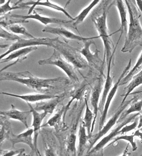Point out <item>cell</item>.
Wrapping results in <instances>:
<instances>
[{
	"instance_id": "obj_18",
	"label": "cell",
	"mask_w": 142,
	"mask_h": 156,
	"mask_svg": "<svg viewBox=\"0 0 142 156\" xmlns=\"http://www.w3.org/2000/svg\"><path fill=\"white\" fill-rule=\"evenodd\" d=\"M20 5L22 6H29L30 5H32V6L30 8L27 15L31 14L32 11L35 9V6H45L47 8H50L51 9L56 10V11L62 12V13H64L67 17L71 19V20L73 21L74 19V18L72 17V16H71L69 14V13L65 10V8L61 7L60 5L53 4L50 1H49L48 0H46L45 1H39V0L38 1H29L26 2H22Z\"/></svg>"
},
{
	"instance_id": "obj_12",
	"label": "cell",
	"mask_w": 142,
	"mask_h": 156,
	"mask_svg": "<svg viewBox=\"0 0 142 156\" xmlns=\"http://www.w3.org/2000/svg\"><path fill=\"white\" fill-rule=\"evenodd\" d=\"M42 31L45 33H49L53 34L58 35L66 39H71V40H74V41H83V42H85L87 40H90L94 38L96 39V38H99V36L95 37H91V38H85L82 36L75 34L72 31L69 30L62 27H53L50 26H46L43 29Z\"/></svg>"
},
{
	"instance_id": "obj_13",
	"label": "cell",
	"mask_w": 142,
	"mask_h": 156,
	"mask_svg": "<svg viewBox=\"0 0 142 156\" xmlns=\"http://www.w3.org/2000/svg\"><path fill=\"white\" fill-rule=\"evenodd\" d=\"M93 44H95L94 42L90 39L87 40L84 42V47L82 48L81 50H79V52L82 54L83 56L85 57L86 61L88 62L89 65L93 66L95 68H99L100 69V62L103 63L99 58V51L98 50L97 48H96L95 51L92 52L91 51L90 47L91 45Z\"/></svg>"
},
{
	"instance_id": "obj_16",
	"label": "cell",
	"mask_w": 142,
	"mask_h": 156,
	"mask_svg": "<svg viewBox=\"0 0 142 156\" xmlns=\"http://www.w3.org/2000/svg\"><path fill=\"white\" fill-rule=\"evenodd\" d=\"M37 48H38L37 46H32V47L21 48V49H19L14 52H12L7 57L3 58L2 59H1V63H6V62H8L9 61H12L14 59H17L14 62L5 67L4 69H2L1 70V72H2L5 69H7L8 68H9L12 66L16 65L18 63H21L22 62V61L26 59L27 58L26 56L28 54H29L30 52L33 51L37 50Z\"/></svg>"
},
{
	"instance_id": "obj_33",
	"label": "cell",
	"mask_w": 142,
	"mask_h": 156,
	"mask_svg": "<svg viewBox=\"0 0 142 156\" xmlns=\"http://www.w3.org/2000/svg\"><path fill=\"white\" fill-rule=\"evenodd\" d=\"M135 136V135L133 133V134H131V135H129V136H128V135H122V136H120L116 137L114 140V141H112L110 144H108L107 147H108V146H110V145H111L112 144H114L116 143V142H118L119 140H125V141H128L131 145L133 151H135L136 150H137L138 147H137V144L133 140Z\"/></svg>"
},
{
	"instance_id": "obj_40",
	"label": "cell",
	"mask_w": 142,
	"mask_h": 156,
	"mask_svg": "<svg viewBox=\"0 0 142 156\" xmlns=\"http://www.w3.org/2000/svg\"><path fill=\"white\" fill-rule=\"evenodd\" d=\"M134 134L135 135V136H137V137H138L139 138L141 139V141H142V132L140 130L138 129V130L134 133Z\"/></svg>"
},
{
	"instance_id": "obj_15",
	"label": "cell",
	"mask_w": 142,
	"mask_h": 156,
	"mask_svg": "<svg viewBox=\"0 0 142 156\" xmlns=\"http://www.w3.org/2000/svg\"><path fill=\"white\" fill-rule=\"evenodd\" d=\"M34 134V129L32 128L27 129V130L22 132L18 135H15L12 132L9 134L8 140L12 143V146L14 147L16 144L24 143L27 145L31 149L32 151L35 153L34 139L32 138V135Z\"/></svg>"
},
{
	"instance_id": "obj_38",
	"label": "cell",
	"mask_w": 142,
	"mask_h": 156,
	"mask_svg": "<svg viewBox=\"0 0 142 156\" xmlns=\"http://www.w3.org/2000/svg\"><path fill=\"white\" fill-rule=\"evenodd\" d=\"M45 156H57L54 148L50 145L46 144L45 147Z\"/></svg>"
},
{
	"instance_id": "obj_23",
	"label": "cell",
	"mask_w": 142,
	"mask_h": 156,
	"mask_svg": "<svg viewBox=\"0 0 142 156\" xmlns=\"http://www.w3.org/2000/svg\"><path fill=\"white\" fill-rule=\"evenodd\" d=\"M86 127L83 122L81 123L78 130L79 144L78 147L77 156H83L86 147H88L89 137L86 133Z\"/></svg>"
},
{
	"instance_id": "obj_48",
	"label": "cell",
	"mask_w": 142,
	"mask_h": 156,
	"mask_svg": "<svg viewBox=\"0 0 142 156\" xmlns=\"http://www.w3.org/2000/svg\"><path fill=\"white\" fill-rule=\"evenodd\" d=\"M39 156H41V155L39 154Z\"/></svg>"
},
{
	"instance_id": "obj_36",
	"label": "cell",
	"mask_w": 142,
	"mask_h": 156,
	"mask_svg": "<svg viewBox=\"0 0 142 156\" xmlns=\"http://www.w3.org/2000/svg\"><path fill=\"white\" fill-rule=\"evenodd\" d=\"M138 123H139V117H137L135 119L134 122L131 124V125H126L124 126L121 130L118 132V135H123V134L129 132L131 130L135 129L138 126Z\"/></svg>"
},
{
	"instance_id": "obj_8",
	"label": "cell",
	"mask_w": 142,
	"mask_h": 156,
	"mask_svg": "<svg viewBox=\"0 0 142 156\" xmlns=\"http://www.w3.org/2000/svg\"><path fill=\"white\" fill-rule=\"evenodd\" d=\"M54 40V38H35V39H25L24 38H20L17 41L14 43L9 45L8 48H9L8 50L4 54H2L0 56V59H2L8 54H11L16 50H18L21 48H29L32 46H47V47L52 46V42Z\"/></svg>"
},
{
	"instance_id": "obj_46",
	"label": "cell",
	"mask_w": 142,
	"mask_h": 156,
	"mask_svg": "<svg viewBox=\"0 0 142 156\" xmlns=\"http://www.w3.org/2000/svg\"><path fill=\"white\" fill-rule=\"evenodd\" d=\"M33 153H31V154H30L29 155H28L27 156H33Z\"/></svg>"
},
{
	"instance_id": "obj_30",
	"label": "cell",
	"mask_w": 142,
	"mask_h": 156,
	"mask_svg": "<svg viewBox=\"0 0 142 156\" xmlns=\"http://www.w3.org/2000/svg\"><path fill=\"white\" fill-rule=\"evenodd\" d=\"M142 66V52L140 53V55L139 56L138 61L137 62V63H135V65L133 66V69H131L128 74H127V75L123 78L119 86H122L127 84V83L129 82L132 78H133V76L135 75L136 74L139 73V71L141 69V67Z\"/></svg>"
},
{
	"instance_id": "obj_44",
	"label": "cell",
	"mask_w": 142,
	"mask_h": 156,
	"mask_svg": "<svg viewBox=\"0 0 142 156\" xmlns=\"http://www.w3.org/2000/svg\"><path fill=\"white\" fill-rule=\"evenodd\" d=\"M138 93H142V91H138V92H136L133 93L131 94H138Z\"/></svg>"
},
{
	"instance_id": "obj_20",
	"label": "cell",
	"mask_w": 142,
	"mask_h": 156,
	"mask_svg": "<svg viewBox=\"0 0 142 156\" xmlns=\"http://www.w3.org/2000/svg\"><path fill=\"white\" fill-rule=\"evenodd\" d=\"M66 94L58 95L54 99L47 100L46 101H42L36 103V107L35 109L39 112V111H43L47 113V114H52L57 105L60 103L62 100L65 99Z\"/></svg>"
},
{
	"instance_id": "obj_17",
	"label": "cell",
	"mask_w": 142,
	"mask_h": 156,
	"mask_svg": "<svg viewBox=\"0 0 142 156\" xmlns=\"http://www.w3.org/2000/svg\"><path fill=\"white\" fill-rule=\"evenodd\" d=\"M120 39H121L120 38H119V40H118V42L116 44V46L115 47V49L114 50V52H113V54H112V56H111V58H110V59L109 60V62H108V65H107V76H106V81H105V83H104V87L103 94H102V98H101V99H100V101L99 102V110L101 113L103 112L104 106V104H105L106 101V99H107L108 95L110 90H111L112 83H113V78L111 76L110 73H111V65H112V59L114 58V56L115 52V51H116L117 46L118 44V43H119Z\"/></svg>"
},
{
	"instance_id": "obj_25",
	"label": "cell",
	"mask_w": 142,
	"mask_h": 156,
	"mask_svg": "<svg viewBox=\"0 0 142 156\" xmlns=\"http://www.w3.org/2000/svg\"><path fill=\"white\" fill-rule=\"evenodd\" d=\"M129 108L127 110H125L119 117L118 122H123L126 119L127 116L134 112L140 113L142 111V99H140L139 96H135L132 103H131Z\"/></svg>"
},
{
	"instance_id": "obj_37",
	"label": "cell",
	"mask_w": 142,
	"mask_h": 156,
	"mask_svg": "<svg viewBox=\"0 0 142 156\" xmlns=\"http://www.w3.org/2000/svg\"><path fill=\"white\" fill-rule=\"evenodd\" d=\"M24 149H20L16 151H1V156H16L22 151Z\"/></svg>"
},
{
	"instance_id": "obj_49",
	"label": "cell",
	"mask_w": 142,
	"mask_h": 156,
	"mask_svg": "<svg viewBox=\"0 0 142 156\" xmlns=\"http://www.w3.org/2000/svg\"><path fill=\"white\" fill-rule=\"evenodd\" d=\"M140 156H142V154H141V155H140Z\"/></svg>"
},
{
	"instance_id": "obj_43",
	"label": "cell",
	"mask_w": 142,
	"mask_h": 156,
	"mask_svg": "<svg viewBox=\"0 0 142 156\" xmlns=\"http://www.w3.org/2000/svg\"><path fill=\"white\" fill-rule=\"evenodd\" d=\"M28 155H27L26 153H25V149H24L23 150H22V151L21 153H20L19 154H18L17 155H16V156H27Z\"/></svg>"
},
{
	"instance_id": "obj_29",
	"label": "cell",
	"mask_w": 142,
	"mask_h": 156,
	"mask_svg": "<svg viewBox=\"0 0 142 156\" xmlns=\"http://www.w3.org/2000/svg\"><path fill=\"white\" fill-rule=\"evenodd\" d=\"M85 101L86 104V111H85V115L84 116V119L82 122H83L85 124V126L87 130V133L88 134L90 139L91 136V126H92V124L94 120V115L93 112H92L89 108L88 102L86 98H85Z\"/></svg>"
},
{
	"instance_id": "obj_3",
	"label": "cell",
	"mask_w": 142,
	"mask_h": 156,
	"mask_svg": "<svg viewBox=\"0 0 142 156\" xmlns=\"http://www.w3.org/2000/svg\"><path fill=\"white\" fill-rule=\"evenodd\" d=\"M107 12L108 9L105 7L103 9V12L100 15H98L97 16H92V20L99 34V37L102 40L104 43V53L103 62L104 64L106 61L107 65L115 49V47L111 38L112 34H109V31L107 25Z\"/></svg>"
},
{
	"instance_id": "obj_9",
	"label": "cell",
	"mask_w": 142,
	"mask_h": 156,
	"mask_svg": "<svg viewBox=\"0 0 142 156\" xmlns=\"http://www.w3.org/2000/svg\"><path fill=\"white\" fill-rule=\"evenodd\" d=\"M131 67V59H130L129 62L128 63V65L125 67V69L123 70V71L122 72L121 76H119V78L118 79L116 83L114 84V86L111 88V90H110L108 95L107 99H106V103H105L104 106L103 112L101 113L102 116L100 117V121H99V131L101 130L104 126V123L106 122V117H107V115L108 111V109H109L110 106V104H111V103L112 101V99H114V97L115 96V94H116L117 90L118 89V87L120 86L119 84H120L121 80L125 78V76L127 75V74L129 73V71Z\"/></svg>"
},
{
	"instance_id": "obj_28",
	"label": "cell",
	"mask_w": 142,
	"mask_h": 156,
	"mask_svg": "<svg viewBox=\"0 0 142 156\" xmlns=\"http://www.w3.org/2000/svg\"><path fill=\"white\" fill-rule=\"evenodd\" d=\"M74 129H75V128L72 129L70 134L67 136V137L65 141V146L67 152L70 153L72 156H77V136Z\"/></svg>"
},
{
	"instance_id": "obj_42",
	"label": "cell",
	"mask_w": 142,
	"mask_h": 156,
	"mask_svg": "<svg viewBox=\"0 0 142 156\" xmlns=\"http://www.w3.org/2000/svg\"><path fill=\"white\" fill-rule=\"evenodd\" d=\"M129 144H127V147H126V149H125V151L123 152V153L121 156H128L129 154Z\"/></svg>"
},
{
	"instance_id": "obj_24",
	"label": "cell",
	"mask_w": 142,
	"mask_h": 156,
	"mask_svg": "<svg viewBox=\"0 0 142 156\" xmlns=\"http://www.w3.org/2000/svg\"><path fill=\"white\" fill-rule=\"evenodd\" d=\"M142 84V69L140 70L137 74L134 75L133 78H132L131 80L130 81L129 84L126 87H125V90H123V94L121 95L122 97H123V99L121 103H123L126 101L127 98L128 96L131 94V92L136 87L139 86Z\"/></svg>"
},
{
	"instance_id": "obj_11",
	"label": "cell",
	"mask_w": 142,
	"mask_h": 156,
	"mask_svg": "<svg viewBox=\"0 0 142 156\" xmlns=\"http://www.w3.org/2000/svg\"><path fill=\"white\" fill-rule=\"evenodd\" d=\"M103 84H104V79L102 77H100L98 80L96 81L94 87L91 90L90 96V102L91 105L93 108V113H94V120L91 126V133L93 132L94 129V126L95 124V122L96 120L98 112L99 111V98L101 94V92L103 88Z\"/></svg>"
},
{
	"instance_id": "obj_21",
	"label": "cell",
	"mask_w": 142,
	"mask_h": 156,
	"mask_svg": "<svg viewBox=\"0 0 142 156\" xmlns=\"http://www.w3.org/2000/svg\"><path fill=\"white\" fill-rule=\"evenodd\" d=\"M2 95L10 96L15 98H17L21 99L22 100L25 101L27 104H31L33 103H38V101H42L43 100H50L52 99H54L58 95H54L52 94H33V95H16L6 92H1Z\"/></svg>"
},
{
	"instance_id": "obj_34",
	"label": "cell",
	"mask_w": 142,
	"mask_h": 156,
	"mask_svg": "<svg viewBox=\"0 0 142 156\" xmlns=\"http://www.w3.org/2000/svg\"><path fill=\"white\" fill-rule=\"evenodd\" d=\"M11 1H8L5 4L3 5H1L0 7V15L1 17L5 14L6 13H8L10 11L18 9H30V6H22L20 5H14L13 6H10L9 4L10 3Z\"/></svg>"
},
{
	"instance_id": "obj_27",
	"label": "cell",
	"mask_w": 142,
	"mask_h": 156,
	"mask_svg": "<svg viewBox=\"0 0 142 156\" xmlns=\"http://www.w3.org/2000/svg\"><path fill=\"white\" fill-rule=\"evenodd\" d=\"M100 2V1H99V0L93 1L89 5V6H87V7H86V8L83 9L76 17L74 18L73 24H72L73 27L75 28V29H77V30H78V25L84 21L85 19L88 16V14L90 12L92 9Z\"/></svg>"
},
{
	"instance_id": "obj_39",
	"label": "cell",
	"mask_w": 142,
	"mask_h": 156,
	"mask_svg": "<svg viewBox=\"0 0 142 156\" xmlns=\"http://www.w3.org/2000/svg\"><path fill=\"white\" fill-rule=\"evenodd\" d=\"M142 127V111L140 113V115L139 116V123H138V128L140 129Z\"/></svg>"
},
{
	"instance_id": "obj_1",
	"label": "cell",
	"mask_w": 142,
	"mask_h": 156,
	"mask_svg": "<svg viewBox=\"0 0 142 156\" xmlns=\"http://www.w3.org/2000/svg\"><path fill=\"white\" fill-rule=\"evenodd\" d=\"M2 80L17 82L31 89L41 92L55 89L57 88L58 85L69 83V80L66 78L42 79L35 76L29 71L20 73L1 72V81Z\"/></svg>"
},
{
	"instance_id": "obj_31",
	"label": "cell",
	"mask_w": 142,
	"mask_h": 156,
	"mask_svg": "<svg viewBox=\"0 0 142 156\" xmlns=\"http://www.w3.org/2000/svg\"><path fill=\"white\" fill-rule=\"evenodd\" d=\"M5 28L15 34H21L25 35L29 39L35 38L33 35L30 34V33L27 30V29L25 27L21 26L20 24H18V23L12 24L9 26H6Z\"/></svg>"
},
{
	"instance_id": "obj_10",
	"label": "cell",
	"mask_w": 142,
	"mask_h": 156,
	"mask_svg": "<svg viewBox=\"0 0 142 156\" xmlns=\"http://www.w3.org/2000/svg\"><path fill=\"white\" fill-rule=\"evenodd\" d=\"M9 17L20 19L22 21H26V20H28V19H34L39 22H41L45 25H47L48 24H50V23H56V24L62 25L68 24L73 22V20L67 21V20H61L56 18L48 17L42 16L38 13H37L35 10H34V14H31L30 15H26V16L12 14L11 16H9Z\"/></svg>"
},
{
	"instance_id": "obj_26",
	"label": "cell",
	"mask_w": 142,
	"mask_h": 156,
	"mask_svg": "<svg viewBox=\"0 0 142 156\" xmlns=\"http://www.w3.org/2000/svg\"><path fill=\"white\" fill-rule=\"evenodd\" d=\"M69 109L67 108L66 106H64L58 112L56 113L54 116L51 117L50 119L48 120L44 125L42 126V127H54L55 129H58V128L60 126V124L62 123V119L64 120L65 119L62 116H65V114L66 111Z\"/></svg>"
},
{
	"instance_id": "obj_41",
	"label": "cell",
	"mask_w": 142,
	"mask_h": 156,
	"mask_svg": "<svg viewBox=\"0 0 142 156\" xmlns=\"http://www.w3.org/2000/svg\"><path fill=\"white\" fill-rule=\"evenodd\" d=\"M136 3L138 6V8L140 12L142 13V0H137L136 1Z\"/></svg>"
},
{
	"instance_id": "obj_4",
	"label": "cell",
	"mask_w": 142,
	"mask_h": 156,
	"mask_svg": "<svg viewBox=\"0 0 142 156\" xmlns=\"http://www.w3.org/2000/svg\"><path fill=\"white\" fill-rule=\"evenodd\" d=\"M51 47L60 52L65 59L72 64L75 69H85L89 65L86 59L79 52V50L61 41L58 37L54 38Z\"/></svg>"
},
{
	"instance_id": "obj_6",
	"label": "cell",
	"mask_w": 142,
	"mask_h": 156,
	"mask_svg": "<svg viewBox=\"0 0 142 156\" xmlns=\"http://www.w3.org/2000/svg\"><path fill=\"white\" fill-rule=\"evenodd\" d=\"M38 64L41 66L50 65L57 66L65 72L70 80L75 82L79 83V79L76 73L75 67L64 59L56 50H54L53 54L50 58L39 61Z\"/></svg>"
},
{
	"instance_id": "obj_22",
	"label": "cell",
	"mask_w": 142,
	"mask_h": 156,
	"mask_svg": "<svg viewBox=\"0 0 142 156\" xmlns=\"http://www.w3.org/2000/svg\"><path fill=\"white\" fill-rule=\"evenodd\" d=\"M116 3V7L118 9V10L119 13L120 17H121V27L120 29L116 32H115L114 34L118 33V32H121V35L119 38H121L123 34H124L125 37L127 34L128 33V29H127V25H128V22L127 20V10L126 8L125 4L123 1L122 0H118L115 1Z\"/></svg>"
},
{
	"instance_id": "obj_5",
	"label": "cell",
	"mask_w": 142,
	"mask_h": 156,
	"mask_svg": "<svg viewBox=\"0 0 142 156\" xmlns=\"http://www.w3.org/2000/svg\"><path fill=\"white\" fill-rule=\"evenodd\" d=\"M139 115L140 113H135L126 118L123 122H119L116 127L112 129L107 136L102 139L89 152H87L86 156H104V149L106 145L113 139H115L116 136H118V132L124 126L135 120V119Z\"/></svg>"
},
{
	"instance_id": "obj_7",
	"label": "cell",
	"mask_w": 142,
	"mask_h": 156,
	"mask_svg": "<svg viewBox=\"0 0 142 156\" xmlns=\"http://www.w3.org/2000/svg\"><path fill=\"white\" fill-rule=\"evenodd\" d=\"M134 99H135V97L130 100H127V101L126 100L123 103H121L120 106L118 107V108L117 109L116 112L114 113V114L112 115L111 117L108 120L107 123L106 124L105 126H104L103 128L101 130H99L98 133L94 135H91L90 138L89 140V144L88 145L87 152H89L91 149L94 147L95 144L98 142L99 139H101L104 135L107 134L108 131L116 124V122H118L119 119L121 117L122 113L129 104L132 103V101H133Z\"/></svg>"
},
{
	"instance_id": "obj_32",
	"label": "cell",
	"mask_w": 142,
	"mask_h": 156,
	"mask_svg": "<svg viewBox=\"0 0 142 156\" xmlns=\"http://www.w3.org/2000/svg\"><path fill=\"white\" fill-rule=\"evenodd\" d=\"M86 86L87 85L83 83V84L78 86L77 87V88H74L73 91L70 92V97L71 98V99L69 101V103L66 105L67 108L69 109L70 105L74 100L81 99L83 96L85 94Z\"/></svg>"
},
{
	"instance_id": "obj_45",
	"label": "cell",
	"mask_w": 142,
	"mask_h": 156,
	"mask_svg": "<svg viewBox=\"0 0 142 156\" xmlns=\"http://www.w3.org/2000/svg\"><path fill=\"white\" fill-rule=\"evenodd\" d=\"M5 2V0H4V1L1 0V2H0V4H1V5H2V4L4 3Z\"/></svg>"
},
{
	"instance_id": "obj_2",
	"label": "cell",
	"mask_w": 142,
	"mask_h": 156,
	"mask_svg": "<svg viewBox=\"0 0 142 156\" xmlns=\"http://www.w3.org/2000/svg\"><path fill=\"white\" fill-rule=\"evenodd\" d=\"M125 2L129 13V24L127 34L125 37V44L121 51L131 53L137 46H142V27L139 20L141 14L136 1L126 0Z\"/></svg>"
},
{
	"instance_id": "obj_14",
	"label": "cell",
	"mask_w": 142,
	"mask_h": 156,
	"mask_svg": "<svg viewBox=\"0 0 142 156\" xmlns=\"http://www.w3.org/2000/svg\"><path fill=\"white\" fill-rule=\"evenodd\" d=\"M29 106L30 111L32 113L33 115V123L31 128H33L34 129V145H35V153L37 154H39L40 153L39 152L38 149L37 147V141H38V137L39 133L41 127H42V122L43 121L45 117L47 116V113L42 112H39L37 111L35 108L32 107L31 104H27Z\"/></svg>"
},
{
	"instance_id": "obj_35",
	"label": "cell",
	"mask_w": 142,
	"mask_h": 156,
	"mask_svg": "<svg viewBox=\"0 0 142 156\" xmlns=\"http://www.w3.org/2000/svg\"><path fill=\"white\" fill-rule=\"evenodd\" d=\"M0 37L1 38L6 40V41H17L21 38L20 37L18 36L17 35L15 34L12 32H9L8 31L5 30L4 28L1 27L0 30Z\"/></svg>"
},
{
	"instance_id": "obj_47",
	"label": "cell",
	"mask_w": 142,
	"mask_h": 156,
	"mask_svg": "<svg viewBox=\"0 0 142 156\" xmlns=\"http://www.w3.org/2000/svg\"><path fill=\"white\" fill-rule=\"evenodd\" d=\"M139 129V130H140V131H141V132H142V128H140V129Z\"/></svg>"
},
{
	"instance_id": "obj_19",
	"label": "cell",
	"mask_w": 142,
	"mask_h": 156,
	"mask_svg": "<svg viewBox=\"0 0 142 156\" xmlns=\"http://www.w3.org/2000/svg\"><path fill=\"white\" fill-rule=\"evenodd\" d=\"M11 106L12 108L9 111H1L0 113L1 116L21 122L27 129H29L27 125V117L31 113V111H21L16 108V107L13 104H12Z\"/></svg>"
}]
</instances>
